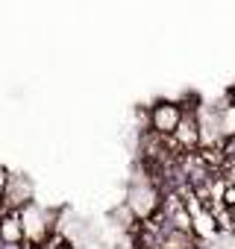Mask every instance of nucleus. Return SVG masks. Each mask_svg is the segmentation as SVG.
<instances>
[{"mask_svg":"<svg viewBox=\"0 0 235 249\" xmlns=\"http://www.w3.org/2000/svg\"><path fill=\"white\" fill-rule=\"evenodd\" d=\"M232 234H235V208H232Z\"/></svg>","mask_w":235,"mask_h":249,"instance_id":"423d86ee","label":"nucleus"},{"mask_svg":"<svg viewBox=\"0 0 235 249\" xmlns=\"http://www.w3.org/2000/svg\"><path fill=\"white\" fill-rule=\"evenodd\" d=\"M176 141V147L182 153H194L200 150V123H197V111H182V120H179V126L176 132L171 135Z\"/></svg>","mask_w":235,"mask_h":249,"instance_id":"7ed1b4c3","label":"nucleus"},{"mask_svg":"<svg viewBox=\"0 0 235 249\" xmlns=\"http://www.w3.org/2000/svg\"><path fill=\"white\" fill-rule=\"evenodd\" d=\"M0 249H27V240L24 243H0Z\"/></svg>","mask_w":235,"mask_h":249,"instance_id":"39448f33","label":"nucleus"},{"mask_svg":"<svg viewBox=\"0 0 235 249\" xmlns=\"http://www.w3.org/2000/svg\"><path fill=\"white\" fill-rule=\"evenodd\" d=\"M0 243H24L21 211H12V208L0 211Z\"/></svg>","mask_w":235,"mask_h":249,"instance_id":"20e7f679","label":"nucleus"},{"mask_svg":"<svg viewBox=\"0 0 235 249\" xmlns=\"http://www.w3.org/2000/svg\"><path fill=\"white\" fill-rule=\"evenodd\" d=\"M27 205H33V185H30V179H24L18 173H9L6 188H3V208L21 211Z\"/></svg>","mask_w":235,"mask_h":249,"instance_id":"f03ea898","label":"nucleus"},{"mask_svg":"<svg viewBox=\"0 0 235 249\" xmlns=\"http://www.w3.org/2000/svg\"><path fill=\"white\" fill-rule=\"evenodd\" d=\"M179 120H182V108L176 100H156L147 111V123H150V129L162 138L174 135L176 126H179Z\"/></svg>","mask_w":235,"mask_h":249,"instance_id":"f257e3e1","label":"nucleus"}]
</instances>
